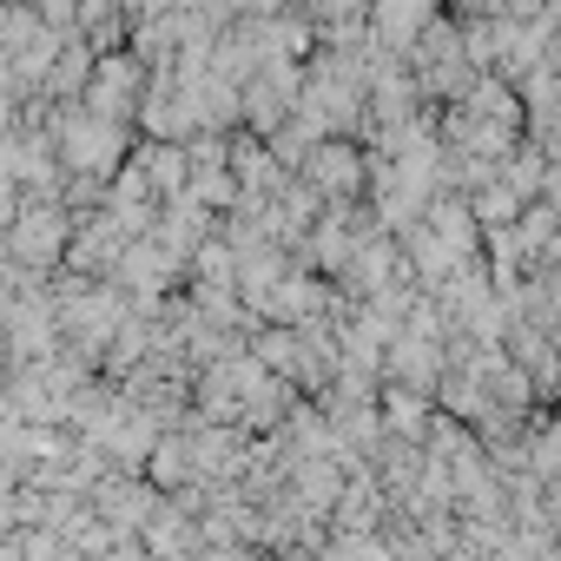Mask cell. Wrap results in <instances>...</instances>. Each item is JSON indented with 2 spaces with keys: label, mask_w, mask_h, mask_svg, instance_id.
I'll list each match as a JSON object with an SVG mask.
<instances>
[{
  "label": "cell",
  "mask_w": 561,
  "mask_h": 561,
  "mask_svg": "<svg viewBox=\"0 0 561 561\" xmlns=\"http://www.w3.org/2000/svg\"><path fill=\"white\" fill-rule=\"evenodd\" d=\"M67 244H73V225H67L60 198H27L14 211V225H8V257H21L27 271L67 264Z\"/></svg>",
  "instance_id": "cell-1"
},
{
  "label": "cell",
  "mask_w": 561,
  "mask_h": 561,
  "mask_svg": "<svg viewBox=\"0 0 561 561\" xmlns=\"http://www.w3.org/2000/svg\"><path fill=\"white\" fill-rule=\"evenodd\" d=\"M298 179L324 198V211H344V205H357V198L370 192V152H364L357 139H324Z\"/></svg>",
  "instance_id": "cell-2"
},
{
  "label": "cell",
  "mask_w": 561,
  "mask_h": 561,
  "mask_svg": "<svg viewBox=\"0 0 561 561\" xmlns=\"http://www.w3.org/2000/svg\"><path fill=\"white\" fill-rule=\"evenodd\" d=\"M60 159L80 179H106L113 185V172L126 165V126L93 119V113H73V119H60Z\"/></svg>",
  "instance_id": "cell-3"
},
{
  "label": "cell",
  "mask_w": 561,
  "mask_h": 561,
  "mask_svg": "<svg viewBox=\"0 0 561 561\" xmlns=\"http://www.w3.org/2000/svg\"><path fill=\"white\" fill-rule=\"evenodd\" d=\"M139 100H146V67H139L133 54H100V60H93V80H87V113L126 126V113H133Z\"/></svg>",
  "instance_id": "cell-4"
},
{
  "label": "cell",
  "mask_w": 561,
  "mask_h": 561,
  "mask_svg": "<svg viewBox=\"0 0 561 561\" xmlns=\"http://www.w3.org/2000/svg\"><path fill=\"white\" fill-rule=\"evenodd\" d=\"M126 244H133V238H126L106 211H93V218H80V231H73V244H67V264L80 271V285H87V277H106V285H113Z\"/></svg>",
  "instance_id": "cell-5"
},
{
  "label": "cell",
  "mask_w": 561,
  "mask_h": 561,
  "mask_svg": "<svg viewBox=\"0 0 561 561\" xmlns=\"http://www.w3.org/2000/svg\"><path fill=\"white\" fill-rule=\"evenodd\" d=\"M139 172H146V185H152L159 205L185 198V185H192V159H185V146H139Z\"/></svg>",
  "instance_id": "cell-6"
},
{
  "label": "cell",
  "mask_w": 561,
  "mask_h": 561,
  "mask_svg": "<svg viewBox=\"0 0 561 561\" xmlns=\"http://www.w3.org/2000/svg\"><path fill=\"white\" fill-rule=\"evenodd\" d=\"M146 482H152L159 495H179V489H192V449H185V430L159 436V449L146 456Z\"/></svg>",
  "instance_id": "cell-7"
},
{
  "label": "cell",
  "mask_w": 561,
  "mask_h": 561,
  "mask_svg": "<svg viewBox=\"0 0 561 561\" xmlns=\"http://www.w3.org/2000/svg\"><path fill=\"white\" fill-rule=\"evenodd\" d=\"M87 80H93V47H80V41H67V47L54 54V73H47V93H87Z\"/></svg>",
  "instance_id": "cell-8"
},
{
  "label": "cell",
  "mask_w": 561,
  "mask_h": 561,
  "mask_svg": "<svg viewBox=\"0 0 561 561\" xmlns=\"http://www.w3.org/2000/svg\"><path fill=\"white\" fill-rule=\"evenodd\" d=\"M548 561H561V554H548Z\"/></svg>",
  "instance_id": "cell-9"
}]
</instances>
